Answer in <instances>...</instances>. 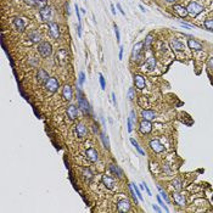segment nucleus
<instances>
[{
	"mask_svg": "<svg viewBox=\"0 0 213 213\" xmlns=\"http://www.w3.org/2000/svg\"><path fill=\"white\" fill-rule=\"evenodd\" d=\"M66 13H67V15H70V13H71V10H70V4H68V3H66Z\"/></svg>",
	"mask_w": 213,
	"mask_h": 213,
	"instance_id": "obj_54",
	"label": "nucleus"
},
{
	"mask_svg": "<svg viewBox=\"0 0 213 213\" xmlns=\"http://www.w3.org/2000/svg\"><path fill=\"white\" fill-rule=\"evenodd\" d=\"M139 8H140V10H141V11H142V12H146V10H145V8H144V6H142V5H141V4H140V5H139Z\"/></svg>",
	"mask_w": 213,
	"mask_h": 213,
	"instance_id": "obj_57",
	"label": "nucleus"
},
{
	"mask_svg": "<svg viewBox=\"0 0 213 213\" xmlns=\"http://www.w3.org/2000/svg\"><path fill=\"white\" fill-rule=\"evenodd\" d=\"M102 183H104V185L107 189L112 190L115 188V180L112 179L111 177H108V175H102Z\"/></svg>",
	"mask_w": 213,
	"mask_h": 213,
	"instance_id": "obj_22",
	"label": "nucleus"
},
{
	"mask_svg": "<svg viewBox=\"0 0 213 213\" xmlns=\"http://www.w3.org/2000/svg\"><path fill=\"white\" fill-rule=\"evenodd\" d=\"M149 145H150V147L152 149V151H155L156 154H160V152H162V151L164 150V146L162 145V144L157 140V139H152V140H150V142H149Z\"/></svg>",
	"mask_w": 213,
	"mask_h": 213,
	"instance_id": "obj_10",
	"label": "nucleus"
},
{
	"mask_svg": "<svg viewBox=\"0 0 213 213\" xmlns=\"http://www.w3.org/2000/svg\"><path fill=\"white\" fill-rule=\"evenodd\" d=\"M133 188H134V190H135V192H136V195H138V197H139V200L140 201H142L144 198H142V195H141V192H140V190H139V188L136 186L135 184H133Z\"/></svg>",
	"mask_w": 213,
	"mask_h": 213,
	"instance_id": "obj_42",
	"label": "nucleus"
},
{
	"mask_svg": "<svg viewBox=\"0 0 213 213\" xmlns=\"http://www.w3.org/2000/svg\"><path fill=\"white\" fill-rule=\"evenodd\" d=\"M84 82H85V74H84L83 71H80L79 72V78H78V84L79 85H83Z\"/></svg>",
	"mask_w": 213,
	"mask_h": 213,
	"instance_id": "obj_37",
	"label": "nucleus"
},
{
	"mask_svg": "<svg viewBox=\"0 0 213 213\" xmlns=\"http://www.w3.org/2000/svg\"><path fill=\"white\" fill-rule=\"evenodd\" d=\"M28 39L32 43H39L42 40V34H40L38 31H32L28 33Z\"/></svg>",
	"mask_w": 213,
	"mask_h": 213,
	"instance_id": "obj_18",
	"label": "nucleus"
},
{
	"mask_svg": "<svg viewBox=\"0 0 213 213\" xmlns=\"http://www.w3.org/2000/svg\"><path fill=\"white\" fill-rule=\"evenodd\" d=\"M129 118H130V121L133 122V124H135V123H136V113H135V111H134V110H132V111H130Z\"/></svg>",
	"mask_w": 213,
	"mask_h": 213,
	"instance_id": "obj_41",
	"label": "nucleus"
},
{
	"mask_svg": "<svg viewBox=\"0 0 213 213\" xmlns=\"http://www.w3.org/2000/svg\"><path fill=\"white\" fill-rule=\"evenodd\" d=\"M36 6H38L39 9H43L44 6H46V0H36Z\"/></svg>",
	"mask_w": 213,
	"mask_h": 213,
	"instance_id": "obj_39",
	"label": "nucleus"
},
{
	"mask_svg": "<svg viewBox=\"0 0 213 213\" xmlns=\"http://www.w3.org/2000/svg\"><path fill=\"white\" fill-rule=\"evenodd\" d=\"M128 98H129L130 100H133V99L135 98V93H134V88H129V90H128Z\"/></svg>",
	"mask_w": 213,
	"mask_h": 213,
	"instance_id": "obj_43",
	"label": "nucleus"
},
{
	"mask_svg": "<svg viewBox=\"0 0 213 213\" xmlns=\"http://www.w3.org/2000/svg\"><path fill=\"white\" fill-rule=\"evenodd\" d=\"M13 24H15L16 29L20 31V32H23L24 28H26V22H24V20L21 18V17H15V18H13Z\"/></svg>",
	"mask_w": 213,
	"mask_h": 213,
	"instance_id": "obj_14",
	"label": "nucleus"
},
{
	"mask_svg": "<svg viewBox=\"0 0 213 213\" xmlns=\"http://www.w3.org/2000/svg\"><path fill=\"white\" fill-rule=\"evenodd\" d=\"M128 188H129L130 195H132V197H133V200H134L135 205H138V202H139L140 200H139V197H138V195H136V192H135V190H134V188H133V184H129Z\"/></svg>",
	"mask_w": 213,
	"mask_h": 213,
	"instance_id": "obj_29",
	"label": "nucleus"
},
{
	"mask_svg": "<svg viewBox=\"0 0 213 213\" xmlns=\"http://www.w3.org/2000/svg\"><path fill=\"white\" fill-rule=\"evenodd\" d=\"M111 96H112V101H113L115 107H117V99H116V94H115V93H112V94H111Z\"/></svg>",
	"mask_w": 213,
	"mask_h": 213,
	"instance_id": "obj_48",
	"label": "nucleus"
},
{
	"mask_svg": "<svg viewBox=\"0 0 213 213\" xmlns=\"http://www.w3.org/2000/svg\"><path fill=\"white\" fill-rule=\"evenodd\" d=\"M144 189H145V190H146V192H147V195H149V196H151V191H150V189L147 188V185H146L145 183H144Z\"/></svg>",
	"mask_w": 213,
	"mask_h": 213,
	"instance_id": "obj_53",
	"label": "nucleus"
},
{
	"mask_svg": "<svg viewBox=\"0 0 213 213\" xmlns=\"http://www.w3.org/2000/svg\"><path fill=\"white\" fill-rule=\"evenodd\" d=\"M67 116L71 119H75L78 117V108L75 107L74 105H70L67 107Z\"/></svg>",
	"mask_w": 213,
	"mask_h": 213,
	"instance_id": "obj_19",
	"label": "nucleus"
},
{
	"mask_svg": "<svg viewBox=\"0 0 213 213\" xmlns=\"http://www.w3.org/2000/svg\"><path fill=\"white\" fill-rule=\"evenodd\" d=\"M186 10H188V12L190 13L191 16H197L198 13H201L205 9H203V6H201V5H198L197 3H190L189 5H188V8H186Z\"/></svg>",
	"mask_w": 213,
	"mask_h": 213,
	"instance_id": "obj_4",
	"label": "nucleus"
},
{
	"mask_svg": "<svg viewBox=\"0 0 213 213\" xmlns=\"http://www.w3.org/2000/svg\"><path fill=\"white\" fill-rule=\"evenodd\" d=\"M47 28H49L50 36L54 39H59L60 38V29H59V26H57L56 22H54V21L47 22Z\"/></svg>",
	"mask_w": 213,
	"mask_h": 213,
	"instance_id": "obj_5",
	"label": "nucleus"
},
{
	"mask_svg": "<svg viewBox=\"0 0 213 213\" xmlns=\"http://www.w3.org/2000/svg\"><path fill=\"white\" fill-rule=\"evenodd\" d=\"M144 46V43H136L133 46V51H132V59L133 61H139L141 57V47Z\"/></svg>",
	"mask_w": 213,
	"mask_h": 213,
	"instance_id": "obj_6",
	"label": "nucleus"
},
{
	"mask_svg": "<svg viewBox=\"0 0 213 213\" xmlns=\"http://www.w3.org/2000/svg\"><path fill=\"white\" fill-rule=\"evenodd\" d=\"M108 167H110V170H111L115 175H117L118 178H122V177H123V172H122V169H121V168L117 166V164L111 163Z\"/></svg>",
	"mask_w": 213,
	"mask_h": 213,
	"instance_id": "obj_24",
	"label": "nucleus"
},
{
	"mask_svg": "<svg viewBox=\"0 0 213 213\" xmlns=\"http://www.w3.org/2000/svg\"><path fill=\"white\" fill-rule=\"evenodd\" d=\"M208 67H210V68H213V57H211V59L208 60Z\"/></svg>",
	"mask_w": 213,
	"mask_h": 213,
	"instance_id": "obj_56",
	"label": "nucleus"
},
{
	"mask_svg": "<svg viewBox=\"0 0 213 213\" xmlns=\"http://www.w3.org/2000/svg\"><path fill=\"white\" fill-rule=\"evenodd\" d=\"M26 4H28L29 6H36V0H24Z\"/></svg>",
	"mask_w": 213,
	"mask_h": 213,
	"instance_id": "obj_47",
	"label": "nucleus"
},
{
	"mask_svg": "<svg viewBox=\"0 0 213 213\" xmlns=\"http://www.w3.org/2000/svg\"><path fill=\"white\" fill-rule=\"evenodd\" d=\"M118 57H119V60L123 59V46L122 45L119 46V55H118Z\"/></svg>",
	"mask_w": 213,
	"mask_h": 213,
	"instance_id": "obj_51",
	"label": "nucleus"
},
{
	"mask_svg": "<svg viewBox=\"0 0 213 213\" xmlns=\"http://www.w3.org/2000/svg\"><path fill=\"white\" fill-rule=\"evenodd\" d=\"M141 117H142V119L152 121L156 117V113L154 111H151V110H142V111H141Z\"/></svg>",
	"mask_w": 213,
	"mask_h": 213,
	"instance_id": "obj_21",
	"label": "nucleus"
},
{
	"mask_svg": "<svg viewBox=\"0 0 213 213\" xmlns=\"http://www.w3.org/2000/svg\"><path fill=\"white\" fill-rule=\"evenodd\" d=\"M39 15H40V18H42V21H44V22H50V21H51V16H52L51 8H50L49 5L44 6L43 9L39 10Z\"/></svg>",
	"mask_w": 213,
	"mask_h": 213,
	"instance_id": "obj_3",
	"label": "nucleus"
},
{
	"mask_svg": "<svg viewBox=\"0 0 213 213\" xmlns=\"http://www.w3.org/2000/svg\"><path fill=\"white\" fill-rule=\"evenodd\" d=\"M139 129L142 134H149L151 130H152V126H151L150 121H146V119H142L140 122V126H139Z\"/></svg>",
	"mask_w": 213,
	"mask_h": 213,
	"instance_id": "obj_11",
	"label": "nucleus"
},
{
	"mask_svg": "<svg viewBox=\"0 0 213 213\" xmlns=\"http://www.w3.org/2000/svg\"><path fill=\"white\" fill-rule=\"evenodd\" d=\"M169 44H170V49H173L175 51H182V50H184V47H185V45L182 42H179L178 39H172Z\"/></svg>",
	"mask_w": 213,
	"mask_h": 213,
	"instance_id": "obj_15",
	"label": "nucleus"
},
{
	"mask_svg": "<svg viewBox=\"0 0 213 213\" xmlns=\"http://www.w3.org/2000/svg\"><path fill=\"white\" fill-rule=\"evenodd\" d=\"M100 139L102 141V145H104V147L106 150L110 149V140H108V136L105 134V133H100Z\"/></svg>",
	"mask_w": 213,
	"mask_h": 213,
	"instance_id": "obj_26",
	"label": "nucleus"
},
{
	"mask_svg": "<svg viewBox=\"0 0 213 213\" xmlns=\"http://www.w3.org/2000/svg\"><path fill=\"white\" fill-rule=\"evenodd\" d=\"M172 186H173V189L175 190V191H180L182 189H183V184H182V180L180 179H174L173 182H172Z\"/></svg>",
	"mask_w": 213,
	"mask_h": 213,
	"instance_id": "obj_28",
	"label": "nucleus"
},
{
	"mask_svg": "<svg viewBox=\"0 0 213 213\" xmlns=\"http://www.w3.org/2000/svg\"><path fill=\"white\" fill-rule=\"evenodd\" d=\"M146 67L149 71H152L156 68V59L155 57H149L146 61Z\"/></svg>",
	"mask_w": 213,
	"mask_h": 213,
	"instance_id": "obj_27",
	"label": "nucleus"
},
{
	"mask_svg": "<svg viewBox=\"0 0 213 213\" xmlns=\"http://www.w3.org/2000/svg\"><path fill=\"white\" fill-rule=\"evenodd\" d=\"M87 157H88V159L90 160L91 162H96V161H98V159H99L98 152H96L95 149H88V150H87Z\"/></svg>",
	"mask_w": 213,
	"mask_h": 213,
	"instance_id": "obj_23",
	"label": "nucleus"
},
{
	"mask_svg": "<svg viewBox=\"0 0 213 213\" xmlns=\"http://www.w3.org/2000/svg\"><path fill=\"white\" fill-rule=\"evenodd\" d=\"M99 80H100L101 89H102V90H105V89H106V83H105V78H104V75H102V73H99Z\"/></svg>",
	"mask_w": 213,
	"mask_h": 213,
	"instance_id": "obj_36",
	"label": "nucleus"
},
{
	"mask_svg": "<svg viewBox=\"0 0 213 213\" xmlns=\"http://www.w3.org/2000/svg\"><path fill=\"white\" fill-rule=\"evenodd\" d=\"M166 1H167V3H174L175 0H166Z\"/></svg>",
	"mask_w": 213,
	"mask_h": 213,
	"instance_id": "obj_58",
	"label": "nucleus"
},
{
	"mask_svg": "<svg viewBox=\"0 0 213 213\" xmlns=\"http://www.w3.org/2000/svg\"><path fill=\"white\" fill-rule=\"evenodd\" d=\"M117 208L119 212H128L130 210V203L128 200H119L117 203Z\"/></svg>",
	"mask_w": 213,
	"mask_h": 213,
	"instance_id": "obj_16",
	"label": "nucleus"
},
{
	"mask_svg": "<svg viewBox=\"0 0 213 213\" xmlns=\"http://www.w3.org/2000/svg\"><path fill=\"white\" fill-rule=\"evenodd\" d=\"M113 29H115V34H116V39H117V42L119 43L121 42V34H119V29H118V27H117V24H113Z\"/></svg>",
	"mask_w": 213,
	"mask_h": 213,
	"instance_id": "obj_38",
	"label": "nucleus"
},
{
	"mask_svg": "<svg viewBox=\"0 0 213 213\" xmlns=\"http://www.w3.org/2000/svg\"><path fill=\"white\" fill-rule=\"evenodd\" d=\"M93 132L98 134L99 133V128H98V124H93Z\"/></svg>",
	"mask_w": 213,
	"mask_h": 213,
	"instance_id": "obj_52",
	"label": "nucleus"
},
{
	"mask_svg": "<svg viewBox=\"0 0 213 213\" xmlns=\"http://www.w3.org/2000/svg\"><path fill=\"white\" fill-rule=\"evenodd\" d=\"M74 10H75V13H77V20H78V23H80L82 22V18H80V9H79V6L75 4L74 5Z\"/></svg>",
	"mask_w": 213,
	"mask_h": 213,
	"instance_id": "obj_40",
	"label": "nucleus"
},
{
	"mask_svg": "<svg viewBox=\"0 0 213 213\" xmlns=\"http://www.w3.org/2000/svg\"><path fill=\"white\" fill-rule=\"evenodd\" d=\"M116 6H117V9L119 10V12L122 13V15H123V16H126V12H124V11H123V9H122V6H121V4L118 3V4H117V5H116Z\"/></svg>",
	"mask_w": 213,
	"mask_h": 213,
	"instance_id": "obj_49",
	"label": "nucleus"
},
{
	"mask_svg": "<svg viewBox=\"0 0 213 213\" xmlns=\"http://www.w3.org/2000/svg\"><path fill=\"white\" fill-rule=\"evenodd\" d=\"M173 10H174L180 17H186V16L189 15V12H188L186 8H184V6H182V5L175 4V5L173 6Z\"/></svg>",
	"mask_w": 213,
	"mask_h": 213,
	"instance_id": "obj_17",
	"label": "nucleus"
},
{
	"mask_svg": "<svg viewBox=\"0 0 213 213\" xmlns=\"http://www.w3.org/2000/svg\"><path fill=\"white\" fill-rule=\"evenodd\" d=\"M180 24L184 27V28H189V29H191V28H195L194 26H191V24H186V23H183V22H182Z\"/></svg>",
	"mask_w": 213,
	"mask_h": 213,
	"instance_id": "obj_50",
	"label": "nucleus"
},
{
	"mask_svg": "<svg viewBox=\"0 0 213 213\" xmlns=\"http://www.w3.org/2000/svg\"><path fill=\"white\" fill-rule=\"evenodd\" d=\"M188 46L192 50H202V45L198 42H196L195 39H189L188 40Z\"/></svg>",
	"mask_w": 213,
	"mask_h": 213,
	"instance_id": "obj_25",
	"label": "nucleus"
},
{
	"mask_svg": "<svg viewBox=\"0 0 213 213\" xmlns=\"http://www.w3.org/2000/svg\"><path fill=\"white\" fill-rule=\"evenodd\" d=\"M110 8H111V12H112V15H116V9H115V5H113V4H111V5H110Z\"/></svg>",
	"mask_w": 213,
	"mask_h": 213,
	"instance_id": "obj_55",
	"label": "nucleus"
},
{
	"mask_svg": "<svg viewBox=\"0 0 213 213\" xmlns=\"http://www.w3.org/2000/svg\"><path fill=\"white\" fill-rule=\"evenodd\" d=\"M203 26L206 27V29H207V31H210V32H213V20H212V18L205 20Z\"/></svg>",
	"mask_w": 213,
	"mask_h": 213,
	"instance_id": "obj_31",
	"label": "nucleus"
},
{
	"mask_svg": "<svg viewBox=\"0 0 213 213\" xmlns=\"http://www.w3.org/2000/svg\"><path fill=\"white\" fill-rule=\"evenodd\" d=\"M45 88L47 89V91L55 93L59 89V82L56 78H49V80L45 83Z\"/></svg>",
	"mask_w": 213,
	"mask_h": 213,
	"instance_id": "obj_7",
	"label": "nucleus"
},
{
	"mask_svg": "<svg viewBox=\"0 0 213 213\" xmlns=\"http://www.w3.org/2000/svg\"><path fill=\"white\" fill-rule=\"evenodd\" d=\"M172 198H173L174 202L178 206H180V207H184L185 203H186V201H185V196L183 194H180L179 191H174L173 195H172Z\"/></svg>",
	"mask_w": 213,
	"mask_h": 213,
	"instance_id": "obj_8",
	"label": "nucleus"
},
{
	"mask_svg": "<svg viewBox=\"0 0 213 213\" xmlns=\"http://www.w3.org/2000/svg\"><path fill=\"white\" fill-rule=\"evenodd\" d=\"M37 80L39 83H46L49 80V74H47L46 71H44L43 68L38 70V73H37Z\"/></svg>",
	"mask_w": 213,
	"mask_h": 213,
	"instance_id": "obj_13",
	"label": "nucleus"
},
{
	"mask_svg": "<svg viewBox=\"0 0 213 213\" xmlns=\"http://www.w3.org/2000/svg\"><path fill=\"white\" fill-rule=\"evenodd\" d=\"M152 40H154L152 34H147V36H146V38H145V42H144V47H145V49H147V47H150L151 43H152Z\"/></svg>",
	"mask_w": 213,
	"mask_h": 213,
	"instance_id": "obj_32",
	"label": "nucleus"
},
{
	"mask_svg": "<svg viewBox=\"0 0 213 213\" xmlns=\"http://www.w3.org/2000/svg\"><path fill=\"white\" fill-rule=\"evenodd\" d=\"M127 123H128V132L130 133V132L133 130V126H134V124H133V122L130 121V118H129V117H128V119H127Z\"/></svg>",
	"mask_w": 213,
	"mask_h": 213,
	"instance_id": "obj_44",
	"label": "nucleus"
},
{
	"mask_svg": "<svg viewBox=\"0 0 213 213\" xmlns=\"http://www.w3.org/2000/svg\"><path fill=\"white\" fill-rule=\"evenodd\" d=\"M157 189H159V191H160V195H161V197L163 198L164 201H166V203H169V198H168V196H167V194L164 192V190L160 186V185H157Z\"/></svg>",
	"mask_w": 213,
	"mask_h": 213,
	"instance_id": "obj_33",
	"label": "nucleus"
},
{
	"mask_svg": "<svg viewBox=\"0 0 213 213\" xmlns=\"http://www.w3.org/2000/svg\"><path fill=\"white\" fill-rule=\"evenodd\" d=\"M130 142H132V145H133V146H134L136 150H138V152H139L140 155H145V151H144V150H142L140 146H139L138 141H136L134 138H130Z\"/></svg>",
	"mask_w": 213,
	"mask_h": 213,
	"instance_id": "obj_30",
	"label": "nucleus"
},
{
	"mask_svg": "<svg viewBox=\"0 0 213 213\" xmlns=\"http://www.w3.org/2000/svg\"><path fill=\"white\" fill-rule=\"evenodd\" d=\"M134 84L138 89H144L146 85V82H145V78L142 77L140 74H135L134 75Z\"/></svg>",
	"mask_w": 213,
	"mask_h": 213,
	"instance_id": "obj_12",
	"label": "nucleus"
},
{
	"mask_svg": "<svg viewBox=\"0 0 213 213\" xmlns=\"http://www.w3.org/2000/svg\"><path fill=\"white\" fill-rule=\"evenodd\" d=\"M72 88L70 85H65L62 88V98L67 101H71L72 100Z\"/></svg>",
	"mask_w": 213,
	"mask_h": 213,
	"instance_id": "obj_20",
	"label": "nucleus"
},
{
	"mask_svg": "<svg viewBox=\"0 0 213 213\" xmlns=\"http://www.w3.org/2000/svg\"><path fill=\"white\" fill-rule=\"evenodd\" d=\"M152 210H154L155 212H157V213H161V212H162V210H161V208H160L157 205H155V203L152 205Z\"/></svg>",
	"mask_w": 213,
	"mask_h": 213,
	"instance_id": "obj_45",
	"label": "nucleus"
},
{
	"mask_svg": "<svg viewBox=\"0 0 213 213\" xmlns=\"http://www.w3.org/2000/svg\"><path fill=\"white\" fill-rule=\"evenodd\" d=\"M38 51L40 52V55H42L43 57H47L50 56L51 52H52V49H51V44L47 43V42H40L39 45H38Z\"/></svg>",
	"mask_w": 213,
	"mask_h": 213,
	"instance_id": "obj_2",
	"label": "nucleus"
},
{
	"mask_svg": "<svg viewBox=\"0 0 213 213\" xmlns=\"http://www.w3.org/2000/svg\"><path fill=\"white\" fill-rule=\"evenodd\" d=\"M77 33H78V37L80 38L82 37V24L80 23H78V26H77Z\"/></svg>",
	"mask_w": 213,
	"mask_h": 213,
	"instance_id": "obj_46",
	"label": "nucleus"
},
{
	"mask_svg": "<svg viewBox=\"0 0 213 213\" xmlns=\"http://www.w3.org/2000/svg\"><path fill=\"white\" fill-rule=\"evenodd\" d=\"M156 198H157V201H159V205L161 206V207H162L164 211H166V212H169V208L167 207L166 205H164V202H163V200H162V197H161L160 195H157V196H156Z\"/></svg>",
	"mask_w": 213,
	"mask_h": 213,
	"instance_id": "obj_34",
	"label": "nucleus"
},
{
	"mask_svg": "<svg viewBox=\"0 0 213 213\" xmlns=\"http://www.w3.org/2000/svg\"><path fill=\"white\" fill-rule=\"evenodd\" d=\"M82 172H83L84 178H87L88 180H89V179H91V178H93V173H91V172L89 170L88 168H83V169H82Z\"/></svg>",
	"mask_w": 213,
	"mask_h": 213,
	"instance_id": "obj_35",
	"label": "nucleus"
},
{
	"mask_svg": "<svg viewBox=\"0 0 213 213\" xmlns=\"http://www.w3.org/2000/svg\"><path fill=\"white\" fill-rule=\"evenodd\" d=\"M77 93H78V106L82 108V111L84 113H90L91 107L89 105V102L87 101V99L83 96V93H82L80 88H77Z\"/></svg>",
	"mask_w": 213,
	"mask_h": 213,
	"instance_id": "obj_1",
	"label": "nucleus"
},
{
	"mask_svg": "<svg viewBox=\"0 0 213 213\" xmlns=\"http://www.w3.org/2000/svg\"><path fill=\"white\" fill-rule=\"evenodd\" d=\"M87 133H88V129L84 123H82V122L77 123V126H75V134H77L78 138H85Z\"/></svg>",
	"mask_w": 213,
	"mask_h": 213,
	"instance_id": "obj_9",
	"label": "nucleus"
}]
</instances>
